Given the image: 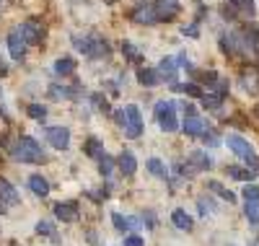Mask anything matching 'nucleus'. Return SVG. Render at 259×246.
Returning a JSON list of instances; mask_svg holds the SVG:
<instances>
[{
    "label": "nucleus",
    "instance_id": "obj_19",
    "mask_svg": "<svg viewBox=\"0 0 259 246\" xmlns=\"http://www.w3.org/2000/svg\"><path fill=\"white\" fill-rule=\"evenodd\" d=\"M138 80L143 86H156V83H161V73L153 70V68H140L138 70Z\"/></svg>",
    "mask_w": 259,
    "mask_h": 246
},
{
    "label": "nucleus",
    "instance_id": "obj_42",
    "mask_svg": "<svg viewBox=\"0 0 259 246\" xmlns=\"http://www.w3.org/2000/svg\"><path fill=\"white\" fill-rule=\"evenodd\" d=\"M124 246H145V243H143V238H140L138 233H130V236L124 238Z\"/></svg>",
    "mask_w": 259,
    "mask_h": 246
},
{
    "label": "nucleus",
    "instance_id": "obj_12",
    "mask_svg": "<svg viewBox=\"0 0 259 246\" xmlns=\"http://www.w3.org/2000/svg\"><path fill=\"white\" fill-rule=\"evenodd\" d=\"M187 161L197 169V171H207L210 166H212V161H210V155L205 153V150H192L189 155H187Z\"/></svg>",
    "mask_w": 259,
    "mask_h": 246
},
{
    "label": "nucleus",
    "instance_id": "obj_4",
    "mask_svg": "<svg viewBox=\"0 0 259 246\" xmlns=\"http://www.w3.org/2000/svg\"><path fill=\"white\" fill-rule=\"evenodd\" d=\"M124 117H127V122H124V135H127L130 140L140 138V132H143V117H140V109H138L135 104L124 106Z\"/></svg>",
    "mask_w": 259,
    "mask_h": 246
},
{
    "label": "nucleus",
    "instance_id": "obj_16",
    "mask_svg": "<svg viewBox=\"0 0 259 246\" xmlns=\"http://www.w3.org/2000/svg\"><path fill=\"white\" fill-rule=\"evenodd\" d=\"M0 199H6L8 205H21V194L16 192V187H11L6 179H0Z\"/></svg>",
    "mask_w": 259,
    "mask_h": 246
},
{
    "label": "nucleus",
    "instance_id": "obj_35",
    "mask_svg": "<svg viewBox=\"0 0 259 246\" xmlns=\"http://www.w3.org/2000/svg\"><path fill=\"white\" fill-rule=\"evenodd\" d=\"M241 197H244V202H254V199H259V187L246 182V187L241 189Z\"/></svg>",
    "mask_w": 259,
    "mask_h": 246
},
{
    "label": "nucleus",
    "instance_id": "obj_32",
    "mask_svg": "<svg viewBox=\"0 0 259 246\" xmlns=\"http://www.w3.org/2000/svg\"><path fill=\"white\" fill-rule=\"evenodd\" d=\"M174 171H177L182 179H192L194 174H197V169H194L189 161H177V163H174Z\"/></svg>",
    "mask_w": 259,
    "mask_h": 246
},
{
    "label": "nucleus",
    "instance_id": "obj_30",
    "mask_svg": "<svg viewBox=\"0 0 259 246\" xmlns=\"http://www.w3.org/2000/svg\"><path fill=\"white\" fill-rule=\"evenodd\" d=\"M174 91H179V94H189V96H202V88L197 86V83H174Z\"/></svg>",
    "mask_w": 259,
    "mask_h": 246
},
{
    "label": "nucleus",
    "instance_id": "obj_45",
    "mask_svg": "<svg viewBox=\"0 0 259 246\" xmlns=\"http://www.w3.org/2000/svg\"><path fill=\"white\" fill-rule=\"evenodd\" d=\"M6 210H8V202H6V199H0V215H6Z\"/></svg>",
    "mask_w": 259,
    "mask_h": 246
},
{
    "label": "nucleus",
    "instance_id": "obj_21",
    "mask_svg": "<svg viewBox=\"0 0 259 246\" xmlns=\"http://www.w3.org/2000/svg\"><path fill=\"white\" fill-rule=\"evenodd\" d=\"M207 189H212V192L218 194V197H223L228 205H231V202H236V194H233L231 189H226L221 182H215V179H210V182H207Z\"/></svg>",
    "mask_w": 259,
    "mask_h": 246
},
{
    "label": "nucleus",
    "instance_id": "obj_22",
    "mask_svg": "<svg viewBox=\"0 0 259 246\" xmlns=\"http://www.w3.org/2000/svg\"><path fill=\"white\" fill-rule=\"evenodd\" d=\"M73 44H75L78 52H83L85 57H91V52H94V34L91 36H73Z\"/></svg>",
    "mask_w": 259,
    "mask_h": 246
},
{
    "label": "nucleus",
    "instance_id": "obj_33",
    "mask_svg": "<svg viewBox=\"0 0 259 246\" xmlns=\"http://www.w3.org/2000/svg\"><path fill=\"white\" fill-rule=\"evenodd\" d=\"M148 171L153 174V176H158V179H168V171H166V166L158 158H150L148 161Z\"/></svg>",
    "mask_w": 259,
    "mask_h": 246
},
{
    "label": "nucleus",
    "instance_id": "obj_1",
    "mask_svg": "<svg viewBox=\"0 0 259 246\" xmlns=\"http://www.w3.org/2000/svg\"><path fill=\"white\" fill-rule=\"evenodd\" d=\"M11 158L18 161V163H45L47 155L41 153V148H39V143L34 138L24 135V138H18L11 145Z\"/></svg>",
    "mask_w": 259,
    "mask_h": 246
},
{
    "label": "nucleus",
    "instance_id": "obj_20",
    "mask_svg": "<svg viewBox=\"0 0 259 246\" xmlns=\"http://www.w3.org/2000/svg\"><path fill=\"white\" fill-rule=\"evenodd\" d=\"M200 101H202V106H205V109H210V111H218V109L223 106V96H221V94H215V91L202 94V96H200Z\"/></svg>",
    "mask_w": 259,
    "mask_h": 246
},
{
    "label": "nucleus",
    "instance_id": "obj_8",
    "mask_svg": "<svg viewBox=\"0 0 259 246\" xmlns=\"http://www.w3.org/2000/svg\"><path fill=\"white\" fill-rule=\"evenodd\" d=\"M133 21H138V24H156L158 21V13H156V3H140L135 11H133Z\"/></svg>",
    "mask_w": 259,
    "mask_h": 246
},
{
    "label": "nucleus",
    "instance_id": "obj_11",
    "mask_svg": "<svg viewBox=\"0 0 259 246\" xmlns=\"http://www.w3.org/2000/svg\"><path fill=\"white\" fill-rule=\"evenodd\" d=\"M55 218L62 220V223L78 220V202H57L55 205Z\"/></svg>",
    "mask_w": 259,
    "mask_h": 246
},
{
    "label": "nucleus",
    "instance_id": "obj_15",
    "mask_svg": "<svg viewBox=\"0 0 259 246\" xmlns=\"http://www.w3.org/2000/svg\"><path fill=\"white\" fill-rule=\"evenodd\" d=\"M78 96V86H50V99L60 101V99H75Z\"/></svg>",
    "mask_w": 259,
    "mask_h": 246
},
{
    "label": "nucleus",
    "instance_id": "obj_13",
    "mask_svg": "<svg viewBox=\"0 0 259 246\" xmlns=\"http://www.w3.org/2000/svg\"><path fill=\"white\" fill-rule=\"evenodd\" d=\"M117 166H119V171H122L124 176H133V174L138 171V161H135V155L130 153V150H124V153L119 155V161H117Z\"/></svg>",
    "mask_w": 259,
    "mask_h": 246
},
{
    "label": "nucleus",
    "instance_id": "obj_36",
    "mask_svg": "<svg viewBox=\"0 0 259 246\" xmlns=\"http://www.w3.org/2000/svg\"><path fill=\"white\" fill-rule=\"evenodd\" d=\"M29 117H31V119H36V122H45L47 109L41 106V104H31V106H29Z\"/></svg>",
    "mask_w": 259,
    "mask_h": 246
},
{
    "label": "nucleus",
    "instance_id": "obj_10",
    "mask_svg": "<svg viewBox=\"0 0 259 246\" xmlns=\"http://www.w3.org/2000/svg\"><path fill=\"white\" fill-rule=\"evenodd\" d=\"M177 60L174 57H163L161 62H158V73H161V80H166V83H171L174 86L177 83V73H179V68H177Z\"/></svg>",
    "mask_w": 259,
    "mask_h": 246
},
{
    "label": "nucleus",
    "instance_id": "obj_41",
    "mask_svg": "<svg viewBox=\"0 0 259 246\" xmlns=\"http://www.w3.org/2000/svg\"><path fill=\"white\" fill-rule=\"evenodd\" d=\"M140 218H143V223H145V226H148V228H156V215H153V213H150V210H145V213H143Z\"/></svg>",
    "mask_w": 259,
    "mask_h": 246
},
{
    "label": "nucleus",
    "instance_id": "obj_24",
    "mask_svg": "<svg viewBox=\"0 0 259 246\" xmlns=\"http://www.w3.org/2000/svg\"><path fill=\"white\" fill-rule=\"evenodd\" d=\"M34 231H36L39 236H47V238H52L55 243H60V238L55 236L57 231H55V223H52V220H39V223H36V228H34Z\"/></svg>",
    "mask_w": 259,
    "mask_h": 246
},
{
    "label": "nucleus",
    "instance_id": "obj_39",
    "mask_svg": "<svg viewBox=\"0 0 259 246\" xmlns=\"http://www.w3.org/2000/svg\"><path fill=\"white\" fill-rule=\"evenodd\" d=\"M233 6L239 11H244V13H249V16H254V0H236Z\"/></svg>",
    "mask_w": 259,
    "mask_h": 246
},
{
    "label": "nucleus",
    "instance_id": "obj_29",
    "mask_svg": "<svg viewBox=\"0 0 259 246\" xmlns=\"http://www.w3.org/2000/svg\"><path fill=\"white\" fill-rule=\"evenodd\" d=\"M96 161H99V174L101 176H112V171H114V158H112V155L104 153V155H99Z\"/></svg>",
    "mask_w": 259,
    "mask_h": 246
},
{
    "label": "nucleus",
    "instance_id": "obj_25",
    "mask_svg": "<svg viewBox=\"0 0 259 246\" xmlns=\"http://www.w3.org/2000/svg\"><path fill=\"white\" fill-rule=\"evenodd\" d=\"M73 70H75V62L70 57H60L55 62V75H73Z\"/></svg>",
    "mask_w": 259,
    "mask_h": 246
},
{
    "label": "nucleus",
    "instance_id": "obj_5",
    "mask_svg": "<svg viewBox=\"0 0 259 246\" xmlns=\"http://www.w3.org/2000/svg\"><path fill=\"white\" fill-rule=\"evenodd\" d=\"M45 135L55 150H68V145H70V130L68 127H47Z\"/></svg>",
    "mask_w": 259,
    "mask_h": 246
},
{
    "label": "nucleus",
    "instance_id": "obj_28",
    "mask_svg": "<svg viewBox=\"0 0 259 246\" xmlns=\"http://www.w3.org/2000/svg\"><path fill=\"white\" fill-rule=\"evenodd\" d=\"M244 215H246V220L251 223V226H259V199L244 205Z\"/></svg>",
    "mask_w": 259,
    "mask_h": 246
},
{
    "label": "nucleus",
    "instance_id": "obj_38",
    "mask_svg": "<svg viewBox=\"0 0 259 246\" xmlns=\"http://www.w3.org/2000/svg\"><path fill=\"white\" fill-rule=\"evenodd\" d=\"M202 140H205V145H210V148H215V145L221 143V138H218V132H215V130H207L205 135H202Z\"/></svg>",
    "mask_w": 259,
    "mask_h": 246
},
{
    "label": "nucleus",
    "instance_id": "obj_3",
    "mask_svg": "<svg viewBox=\"0 0 259 246\" xmlns=\"http://www.w3.org/2000/svg\"><path fill=\"white\" fill-rule=\"evenodd\" d=\"M156 119H158L163 132H174L179 127V122H177V104L174 101H158L156 104Z\"/></svg>",
    "mask_w": 259,
    "mask_h": 246
},
{
    "label": "nucleus",
    "instance_id": "obj_44",
    "mask_svg": "<svg viewBox=\"0 0 259 246\" xmlns=\"http://www.w3.org/2000/svg\"><path fill=\"white\" fill-rule=\"evenodd\" d=\"M85 238H89V243H91V246H99V238H96V233H94V231L85 233Z\"/></svg>",
    "mask_w": 259,
    "mask_h": 246
},
{
    "label": "nucleus",
    "instance_id": "obj_2",
    "mask_svg": "<svg viewBox=\"0 0 259 246\" xmlns=\"http://www.w3.org/2000/svg\"><path fill=\"white\" fill-rule=\"evenodd\" d=\"M226 145L239 155V158H244V163H246V169H251V171H259V155L254 153V148L241 138V135H228L226 138Z\"/></svg>",
    "mask_w": 259,
    "mask_h": 246
},
{
    "label": "nucleus",
    "instance_id": "obj_7",
    "mask_svg": "<svg viewBox=\"0 0 259 246\" xmlns=\"http://www.w3.org/2000/svg\"><path fill=\"white\" fill-rule=\"evenodd\" d=\"M182 127H184V132H187V135H192V138H202L205 132L210 130V127H207V122H205L200 114H187Z\"/></svg>",
    "mask_w": 259,
    "mask_h": 246
},
{
    "label": "nucleus",
    "instance_id": "obj_31",
    "mask_svg": "<svg viewBox=\"0 0 259 246\" xmlns=\"http://www.w3.org/2000/svg\"><path fill=\"white\" fill-rule=\"evenodd\" d=\"M85 155H91V158H99V155H104V145L96 140V138H89L85 140Z\"/></svg>",
    "mask_w": 259,
    "mask_h": 246
},
{
    "label": "nucleus",
    "instance_id": "obj_34",
    "mask_svg": "<svg viewBox=\"0 0 259 246\" xmlns=\"http://www.w3.org/2000/svg\"><path fill=\"white\" fill-rule=\"evenodd\" d=\"M122 55H124L127 60H133V62H140V60H143V55L135 50V44H130V42H122Z\"/></svg>",
    "mask_w": 259,
    "mask_h": 246
},
{
    "label": "nucleus",
    "instance_id": "obj_18",
    "mask_svg": "<svg viewBox=\"0 0 259 246\" xmlns=\"http://www.w3.org/2000/svg\"><path fill=\"white\" fill-rule=\"evenodd\" d=\"M171 220H174V226H177L179 231H192V228H194V220H192L182 208H177L174 213H171Z\"/></svg>",
    "mask_w": 259,
    "mask_h": 246
},
{
    "label": "nucleus",
    "instance_id": "obj_17",
    "mask_svg": "<svg viewBox=\"0 0 259 246\" xmlns=\"http://www.w3.org/2000/svg\"><path fill=\"white\" fill-rule=\"evenodd\" d=\"M29 189L36 197H47L50 194V182H47V179H41L39 174H34V176H29Z\"/></svg>",
    "mask_w": 259,
    "mask_h": 246
},
{
    "label": "nucleus",
    "instance_id": "obj_23",
    "mask_svg": "<svg viewBox=\"0 0 259 246\" xmlns=\"http://www.w3.org/2000/svg\"><path fill=\"white\" fill-rule=\"evenodd\" d=\"M226 171H228L231 179H239V182H251V179L256 176V171H251V169H241V166H228Z\"/></svg>",
    "mask_w": 259,
    "mask_h": 246
},
{
    "label": "nucleus",
    "instance_id": "obj_40",
    "mask_svg": "<svg viewBox=\"0 0 259 246\" xmlns=\"http://www.w3.org/2000/svg\"><path fill=\"white\" fill-rule=\"evenodd\" d=\"M112 220H114V228H117V231L130 233V231H127V218H122L119 213H112Z\"/></svg>",
    "mask_w": 259,
    "mask_h": 246
},
{
    "label": "nucleus",
    "instance_id": "obj_6",
    "mask_svg": "<svg viewBox=\"0 0 259 246\" xmlns=\"http://www.w3.org/2000/svg\"><path fill=\"white\" fill-rule=\"evenodd\" d=\"M26 39H24V34H21V29H13L11 34H8V52H11V57L13 60H24V55H26Z\"/></svg>",
    "mask_w": 259,
    "mask_h": 246
},
{
    "label": "nucleus",
    "instance_id": "obj_43",
    "mask_svg": "<svg viewBox=\"0 0 259 246\" xmlns=\"http://www.w3.org/2000/svg\"><path fill=\"white\" fill-rule=\"evenodd\" d=\"M182 34H184V36H192V39H197V36H200V29L194 26V24H192V26H182Z\"/></svg>",
    "mask_w": 259,
    "mask_h": 246
},
{
    "label": "nucleus",
    "instance_id": "obj_37",
    "mask_svg": "<svg viewBox=\"0 0 259 246\" xmlns=\"http://www.w3.org/2000/svg\"><path fill=\"white\" fill-rule=\"evenodd\" d=\"M91 104H94L99 111H104V114H109V111H112V109H109V101H106L101 94H91Z\"/></svg>",
    "mask_w": 259,
    "mask_h": 246
},
{
    "label": "nucleus",
    "instance_id": "obj_9",
    "mask_svg": "<svg viewBox=\"0 0 259 246\" xmlns=\"http://www.w3.org/2000/svg\"><path fill=\"white\" fill-rule=\"evenodd\" d=\"M182 11L179 0H156V13H158V21H171L177 18Z\"/></svg>",
    "mask_w": 259,
    "mask_h": 246
},
{
    "label": "nucleus",
    "instance_id": "obj_27",
    "mask_svg": "<svg viewBox=\"0 0 259 246\" xmlns=\"http://www.w3.org/2000/svg\"><path fill=\"white\" fill-rule=\"evenodd\" d=\"M197 210H200L202 218H207V215H215V213H218V205H215L210 197H200V199H197Z\"/></svg>",
    "mask_w": 259,
    "mask_h": 246
},
{
    "label": "nucleus",
    "instance_id": "obj_26",
    "mask_svg": "<svg viewBox=\"0 0 259 246\" xmlns=\"http://www.w3.org/2000/svg\"><path fill=\"white\" fill-rule=\"evenodd\" d=\"M241 83H244V88H246V91H259V73L251 68V70H246L244 73V78H241Z\"/></svg>",
    "mask_w": 259,
    "mask_h": 246
},
{
    "label": "nucleus",
    "instance_id": "obj_14",
    "mask_svg": "<svg viewBox=\"0 0 259 246\" xmlns=\"http://www.w3.org/2000/svg\"><path fill=\"white\" fill-rule=\"evenodd\" d=\"M18 29H21V34H24V39H26L29 44H36V42L41 39V26L34 24V21H26V24H21Z\"/></svg>",
    "mask_w": 259,
    "mask_h": 246
}]
</instances>
